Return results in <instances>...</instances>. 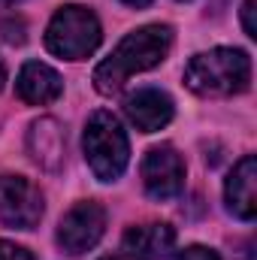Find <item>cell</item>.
I'll list each match as a JSON object with an SVG mask.
<instances>
[{
	"mask_svg": "<svg viewBox=\"0 0 257 260\" xmlns=\"http://www.w3.org/2000/svg\"><path fill=\"white\" fill-rule=\"evenodd\" d=\"M121 3H127V6H148L151 0H121Z\"/></svg>",
	"mask_w": 257,
	"mask_h": 260,
	"instance_id": "ac0fdd59",
	"label": "cell"
},
{
	"mask_svg": "<svg viewBox=\"0 0 257 260\" xmlns=\"http://www.w3.org/2000/svg\"><path fill=\"white\" fill-rule=\"evenodd\" d=\"M0 260H37V257H34L27 248H21V245L0 239Z\"/></svg>",
	"mask_w": 257,
	"mask_h": 260,
	"instance_id": "9a60e30c",
	"label": "cell"
},
{
	"mask_svg": "<svg viewBox=\"0 0 257 260\" xmlns=\"http://www.w3.org/2000/svg\"><path fill=\"white\" fill-rule=\"evenodd\" d=\"M100 40V21L88 6H61L46 27V49L67 61H82L94 55Z\"/></svg>",
	"mask_w": 257,
	"mask_h": 260,
	"instance_id": "277c9868",
	"label": "cell"
},
{
	"mask_svg": "<svg viewBox=\"0 0 257 260\" xmlns=\"http://www.w3.org/2000/svg\"><path fill=\"white\" fill-rule=\"evenodd\" d=\"M0 3H18V0H0Z\"/></svg>",
	"mask_w": 257,
	"mask_h": 260,
	"instance_id": "ffe728a7",
	"label": "cell"
},
{
	"mask_svg": "<svg viewBox=\"0 0 257 260\" xmlns=\"http://www.w3.org/2000/svg\"><path fill=\"white\" fill-rule=\"evenodd\" d=\"M100 260H136V257H130V254H109V257H100Z\"/></svg>",
	"mask_w": 257,
	"mask_h": 260,
	"instance_id": "e0dca14e",
	"label": "cell"
},
{
	"mask_svg": "<svg viewBox=\"0 0 257 260\" xmlns=\"http://www.w3.org/2000/svg\"><path fill=\"white\" fill-rule=\"evenodd\" d=\"M251 82V61L242 49H212L194 55L185 67V85L200 97L242 94Z\"/></svg>",
	"mask_w": 257,
	"mask_h": 260,
	"instance_id": "7a4b0ae2",
	"label": "cell"
},
{
	"mask_svg": "<svg viewBox=\"0 0 257 260\" xmlns=\"http://www.w3.org/2000/svg\"><path fill=\"white\" fill-rule=\"evenodd\" d=\"M224 197H227V206L236 218L242 221H251L257 215V160L251 154H245L230 179H227V188H224Z\"/></svg>",
	"mask_w": 257,
	"mask_h": 260,
	"instance_id": "9c48e42d",
	"label": "cell"
},
{
	"mask_svg": "<svg viewBox=\"0 0 257 260\" xmlns=\"http://www.w3.org/2000/svg\"><path fill=\"white\" fill-rule=\"evenodd\" d=\"M106 230V212L100 203H76L58 224V245L64 248L67 254H85L88 248H94L100 242Z\"/></svg>",
	"mask_w": 257,
	"mask_h": 260,
	"instance_id": "5b68a950",
	"label": "cell"
},
{
	"mask_svg": "<svg viewBox=\"0 0 257 260\" xmlns=\"http://www.w3.org/2000/svg\"><path fill=\"white\" fill-rule=\"evenodd\" d=\"M142 185L154 200H173L185 188V160L173 145L148 148L142 160Z\"/></svg>",
	"mask_w": 257,
	"mask_h": 260,
	"instance_id": "52a82bcc",
	"label": "cell"
},
{
	"mask_svg": "<svg viewBox=\"0 0 257 260\" xmlns=\"http://www.w3.org/2000/svg\"><path fill=\"white\" fill-rule=\"evenodd\" d=\"M124 112L136 124V130L154 133L173 121V100H170V94H164L157 88H142L124 100Z\"/></svg>",
	"mask_w": 257,
	"mask_h": 260,
	"instance_id": "ba28073f",
	"label": "cell"
},
{
	"mask_svg": "<svg viewBox=\"0 0 257 260\" xmlns=\"http://www.w3.org/2000/svg\"><path fill=\"white\" fill-rule=\"evenodd\" d=\"M173 46V27L170 24H145L127 34L115 52L94 70V88L100 94H118L130 76L145 73L157 67Z\"/></svg>",
	"mask_w": 257,
	"mask_h": 260,
	"instance_id": "6da1fadb",
	"label": "cell"
},
{
	"mask_svg": "<svg viewBox=\"0 0 257 260\" xmlns=\"http://www.w3.org/2000/svg\"><path fill=\"white\" fill-rule=\"evenodd\" d=\"M15 91H18V97H21L24 103H30V106H46V103H52V100L61 97L64 82H61V76H58L49 64L30 61V64L21 67L18 79H15Z\"/></svg>",
	"mask_w": 257,
	"mask_h": 260,
	"instance_id": "30bf717a",
	"label": "cell"
},
{
	"mask_svg": "<svg viewBox=\"0 0 257 260\" xmlns=\"http://www.w3.org/2000/svg\"><path fill=\"white\" fill-rule=\"evenodd\" d=\"M170 260H221L212 248H206V245H191V248H182V251H176Z\"/></svg>",
	"mask_w": 257,
	"mask_h": 260,
	"instance_id": "4fadbf2b",
	"label": "cell"
},
{
	"mask_svg": "<svg viewBox=\"0 0 257 260\" xmlns=\"http://www.w3.org/2000/svg\"><path fill=\"white\" fill-rule=\"evenodd\" d=\"M27 151L43 170H58L64 164V130L55 118H40L27 130Z\"/></svg>",
	"mask_w": 257,
	"mask_h": 260,
	"instance_id": "8fae6325",
	"label": "cell"
},
{
	"mask_svg": "<svg viewBox=\"0 0 257 260\" xmlns=\"http://www.w3.org/2000/svg\"><path fill=\"white\" fill-rule=\"evenodd\" d=\"M242 27H245L248 37H257V30H254V0H245V3H242Z\"/></svg>",
	"mask_w": 257,
	"mask_h": 260,
	"instance_id": "2e32d148",
	"label": "cell"
},
{
	"mask_svg": "<svg viewBox=\"0 0 257 260\" xmlns=\"http://www.w3.org/2000/svg\"><path fill=\"white\" fill-rule=\"evenodd\" d=\"M0 34L6 43L21 46L24 43V21H0Z\"/></svg>",
	"mask_w": 257,
	"mask_h": 260,
	"instance_id": "5bb4252c",
	"label": "cell"
},
{
	"mask_svg": "<svg viewBox=\"0 0 257 260\" xmlns=\"http://www.w3.org/2000/svg\"><path fill=\"white\" fill-rule=\"evenodd\" d=\"M3 82H6V67H3V61H0V91H3Z\"/></svg>",
	"mask_w": 257,
	"mask_h": 260,
	"instance_id": "d6986e66",
	"label": "cell"
},
{
	"mask_svg": "<svg viewBox=\"0 0 257 260\" xmlns=\"http://www.w3.org/2000/svg\"><path fill=\"white\" fill-rule=\"evenodd\" d=\"M43 218V194L34 182L18 176L0 179V221L15 230H34Z\"/></svg>",
	"mask_w": 257,
	"mask_h": 260,
	"instance_id": "8992f818",
	"label": "cell"
},
{
	"mask_svg": "<svg viewBox=\"0 0 257 260\" xmlns=\"http://www.w3.org/2000/svg\"><path fill=\"white\" fill-rule=\"evenodd\" d=\"M82 148H85V160L94 170V176L100 182H115L130 160V142L127 133L121 127V121L109 112V109H97L88 118V127L82 136Z\"/></svg>",
	"mask_w": 257,
	"mask_h": 260,
	"instance_id": "3957f363",
	"label": "cell"
},
{
	"mask_svg": "<svg viewBox=\"0 0 257 260\" xmlns=\"http://www.w3.org/2000/svg\"><path fill=\"white\" fill-rule=\"evenodd\" d=\"M176 245V230L170 224H139L124 233V251L130 257L154 260Z\"/></svg>",
	"mask_w": 257,
	"mask_h": 260,
	"instance_id": "7c38bea8",
	"label": "cell"
}]
</instances>
